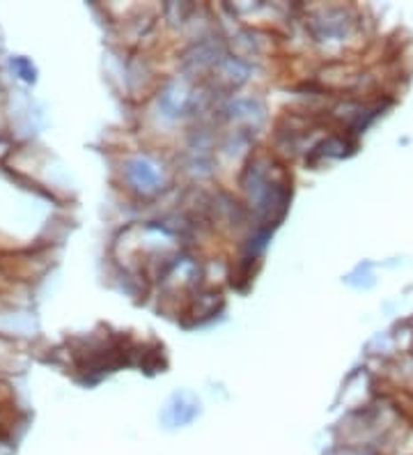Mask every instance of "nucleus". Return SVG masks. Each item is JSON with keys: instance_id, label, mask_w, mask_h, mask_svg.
Wrapping results in <instances>:
<instances>
[{"instance_id": "f257e3e1", "label": "nucleus", "mask_w": 413, "mask_h": 455, "mask_svg": "<svg viewBox=\"0 0 413 455\" xmlns=\"http://www.w3.org/2000/svg\"><path fill=\"white\" fill-rule=\"evenodd\" d=\"M12 67H17L19 72H21V76L26 78V81H33L35 78V69L30 65H28L23 58H17V60H12Z\"/></svg>"}]
</instances>
